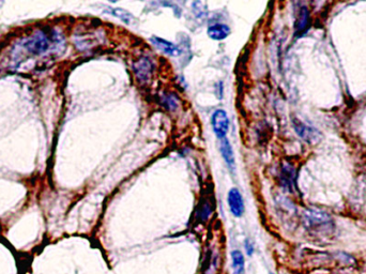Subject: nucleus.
<instances>
[{
	"label": "nucleus",
	"instance_id": "nucleus-2",
	"mask_svg": "<svg viewBox=\"0 0 366 274\" xmlns=\"http://www.w3.org/2000/svg\"><path fill=\"white\" fill-rule=\"evenodd\" d=\"M211 123L213 132L219 140H223L226 137L228 130H230V119L225 110L217 109L213 112Z\"/></svg>",
	"mask_w": 366,
	"mask_h": 274
},
{
	"label": "nucleus",
	"instance_id": "nucleus-16",
	"mask_svg": "<svg viewBox=\"0 0 366 274\" xmlns=\"http://www.w3.org/2000/svg\"><path fill=\"white\" fill-rule=\"evenodd\" d=\"M244 247L246 250V254L248 256H251L254 254V246H253V244H251V242H249L248 239H246L244 241Z\"/></svg>",
	"mask_w": 366,
	"mask_h": 274
},
{
	"label": "nucleus",
	"instance_id": "nucleus-4",
	"mask_svg": "<svg viewBox=\"0 0 366 274\" xmlns=\"http://www.w3.org/2000/svg\"><path fill=\"white\" fill-rule=\"evenodd\" d=\"M26 49L32 54H41L49 49V38L45 36V33L39 31L34 33L31 38H29L26 42Z\"/></svg>",
	"mask_w": 366,
	"mask_h": 274
},
{
	"label": "nucleus",
	"instance_id": "nucleus-3",
	"mask_svg": "<svg viewBox=\"0 0 366 274\" xmlns=\"http://www.w3.org/2000/svg\"><path fill=\"white\" fill-rule=\"evenodd\" d=\"M292 123L296 134H298L306 143H310V144L317 143L320 140V137H322V134H320V132L317 129L302 122L299 119H293Z\"/></svg>",
	"mask_w": 366,
	"mask_h": 274
},
{
	"label": "nucleus",
	"instance_id": "nucleus-17",
	"mask_svg": "<svg viewBox=\"0 0 366 274\" xmlns=\"http://www.w3.org/2000/svg\"><path fill=\"white\" fill-rule=\"evenodd\" d=\"M270 274H272V273H270Z\"/></svg>",
	"mask_w": 366,
	"mask_h": 274
},
{
	"label": "nucleus",
	"instance_id": "nucleus-6",
	"mask_svg": "<svg viewBox=\"0 0 366 274\" xmlns=\"http://www.w3.org/2000/svg\"><path fill=\"white\" fill-rule=\"evenodd\" d=\"M133 68L137 78H139L141 82H145L150 78L153 66L150 59L141 58L133 64Z\"/></svg>",
	"mask_w": 366,
	"mask_h": 274
},
{
	"label": "nucleus",
	"instance_id": "nucleus-9",
	"mask_svg": "<svg viewBox=\"0 0 366 274\" xmlns=\"http://www.w3.org/2000/svg\"><path fill=\"white\" fill-rule=\"evenodd\" d=\"M220 150H221L222 156L224 158V161L226 162L228 168H230L231 170H234L235 169V155H234V151H233V147H232L230 141H228L227 137L221 140Z\"/></svg>",
	"mask_w": 366,
	"mask_h": 274
},
{
	"label": "nucleus",
	"instance_id": "nucleus-1",
	"mask_svg": "<svg viewBox=\"0 0 366 274\" xmlns=\"http://www.w3.org/2000/svg\"><path fill=\"white\" fill-rule=\"evenodd\" d=\"M303 223L308 232L316 235L328 236L334 231L333 219L320 210H306L303 214Z\"/></svg>",
	"mask_w": 366,
	"mask_h": 274
},
{
	"label": "nucleus",
	"instance_id": "nucleus-11",
	"mask_svg": "<svg viewBox=\"0 0 366 274\" xmlns=\"http://www.w3.org/2000/svg\"><path fill=\"white\" fill-rule=\"evenodd\" d=\"M233 259V269L235 274H243L244 272V256L240 250H233L232 252Z\"/></svg>",
	"mask_w": 366,
	"mask_h": 274
},
{
	"label": "nucleus",
	"instance_id": "nucleus-10",
	"mask_svg": "<svg viewBox=\"0 0 366 274\" xmlns=\"http://www.w3.org/2000/svg\"><path fill=\"white\" fill-rule=\"evenodd\" d=\"M208 36L215 41H221L226 39L231 34V28L225 24H215L208 28Z\"/></svg>",
	"mask_w": 366,
	"mask_h": 274
},
{
	"label": "nucleus",
	"instance_id": "nucleus-7",
	"mask_svg": "<svg viewBox=\"0 0 366 274\" xmlns=\"http://www.w3.org/2000/svg\"><path fill=\"white\" fill-rule=\"evenodd\" d=\"M150 41L157 50H159L168 56L176 57L180 54V50L178 49L177 45H175L174 43H171L165 39L158 38V37H151Z\"/></svg>",
	"mask_w": 366,
	"mask_h": 274
},
{
	"label": "nucleus",
	"instance_id": "nucleus-14",
	"mask_svg": "<svg viewBox=\"0 0 366 274\" xmlns=\"http://www.w3.org/2000/svg\"><path fill=\"white\" fill-rule=\"evenodd\" d=\"M193 6V12L195 13V15L198 17V18H202L204 15H205V12H207V10H205V5L201 2H195L192 4Z\"/></svg>",
	"mask_w": 366,
	"mask_h": 274
},
{
	"label": "nucleus",
	"instance_id": "nucleus-15",
	"mask_svg": "<svg viewBox=\"0 0 366 274\" xmlns=\"http://www.w3.org/2000/svg\"><path fill=\"white\" fill-rule=\"evenodd\" d=\"M164 102L167 103L166 106L169 107V108H170V107H171V108H176V106H177V104H178V100H177V98L174 97V96H168V97H166L165 100H164Z\"/></svg>",
	"mask_w": 366,
	"mask_h": 274
},
{
	"label": "nucleus",
	"instance_id": "nucleus-12",
	"mask_svg": "<svg viewBox=\"0 0 366 274\" xmlns=\"http://www.w3.org/2000/svg\"><path fill=\"white\" fill-rule=\"evenodd\" d=\"M106 12L111 14L112 16L119 18L120 20L125 22V24H131L133 20V15L130 12H128L127 10L121 8H108L106 10Z\"/></svg>",
	"mask_w": 366,
	"mask_h": 274
},
{
	"label": "nucleus",
	"instance_id": "nucleus-13",
	"mask_svg": "<svg viewBox=\"0 0 366 274\" xmlns=\"http://www.w3.org/2000/svg\"><path fill=\"white\" fill-rule=\"evenodd\" d=\"M308 17H310V15H308L307 9L306 8H301L300 12H299L298 21H296V24H295L296 33L303 32L306 29V27L308 25Z\"/></svg>",
	"mask_w": 366,
	"mask_h": 274
},
{
	"label": "nucleus",
	"instance_id": "nucleus-8",
	"mask_svg": "<svg viewBox=\"0 0 366 274\" xmlns=\"http://www.w3.org/2000/svg\"><path fill=\"white\" fill-rule=\"evenodd\" d=\"M281 181L283 187L289 191L293 192L295 189V170L291 165L285 164L282 168Z\"/></svg>",
	"mask_w": 366,
	"mask_h": 274
},
{
	"label": "nucleus",
	"instance_id": "nucleus-5",
	"mask_svg": "<svg viewBox=\"0 0 366 274\" xmlns=\"http://www.w3.org/2000/svg\"><path fill=\"white\" fill-rule=\"evenodd\" d=\"M227 200L233 215L236 216V218H241L244 213V200L240 191L236 188L232 189L228 193Z\"/></svg>",
	"mask_w": 366,
	"mask_h": 274
}]
</instances>
